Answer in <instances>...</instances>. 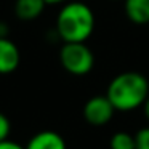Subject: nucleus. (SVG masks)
Here are the masks:
<instances>
[{"label": "nucleus", "instance_id": "4468645a", "mask_svg": "<svg viewBox=\"0 0 149 149\" xmlns=\"http://www.w3.org/2000/svg\"><path fill=\"white\" fill-rule=\"evenodd\" d=\"M66 2H69V0H45L47 5H59V3H66Z\"/></svg>", "mask_w": 149, "mask_h": 149}, {"label": "nucleus", "instance_id": "f257e3e1", "mask_svg": "<svg viewBox=\"0 0 149 149\" xmlns=\"http://www.w3.org/2000/svg\"><path fill=\"white\" fill-rule=\"evenodd\" d=\"M95 13L87 3L69 0L56 16V34L63 43L85 42L95 31Z\"/></svg>", "mask_w": 149, "mask_h": 149}, {"label": "nucleus", "instance_id": "ddd939ff", "mask_svg": "<svg viewBox=\"0 0 149 149\" xmlns=\"http://www.w3.org/2000/svg\"><path fill=\"white\" fill-rule=\"evenodd\" d=\"M143 114H144L146 120H148V122H149V96L146 98L144 104H143Z\"/></svg>", "mask_w": 149, "mask_h": 149}, {"label": "nucleus", "instance_id": "20e7f679", "mask_svg": "<svg viewBox=\"0 0 149 149\" xmlns=\"http://www.w3.org/2000/svg\"><path fill=\"white\" fill-rule=\"evenodd\" d=\"M116 114V107L109 101L106 95L91 96L84 106V119L91 127H104L112 120Z\"/></svg>", "mask_w": 149, "mask_h": 149}, {"label": "nucleus", "instance_id": "7ed1b4c3", "mask_svg": "<svg viewBox=\"0 0 149 149\" xmlns=\"http://www.w3.org/2000/svg\"><path fill=\"white\" fill-rule=\"evenodd\" d=\"M59 63L69 74L87 75L95 66V56L85 42L63 43L59 50Z\"/></svg>", "mask_w": 149, "mask_h": 149}, {"label": "nucleus", "instance_id": "f8f14e48", "mask_svg": "<svg viewBox=\"0 0 149 149\" xmlns=\"http://www.w3.org/2000/svg\"><path fill=\"white\" fill-rule=\"evenodd\" d=\"M0 149H26V148L18 144L16 141H11V139L8 138V139H5V141H0Z\"/></svg>", "mask_w": 149, "mask_h": 149}, {"label": "nucleus", "instance_id": "9d476101", "mask_svg": "<svg viewBox=\"0 0 149 149\" xmlns=\"http://www.w3.org/2000/svg\"><path fill=\"white\" fill-rule=\"evenodd\" d=\"M136 149H149V125L139 128L135 133Z\"/></svg>", "mask_w": 149, "mask_h": 149}, {"label": "nucleus", "instance_id": "f03ea898", "mask_svg": "<svg viewBox=\"0 0 149 149\" xmlns=\"http://www.w3.org/2000/svg\"><path fill=\"white\" fill-rule=\"evenodd\" d=\"M106 96L120 112H130L136 107H143L149 96V80L135 71L122 72L109 82Z\"/></svg>", "mask_w": 149, "mask_h": 149}, {"label": "nucleus", "instance_id": "6e6552de", "mask_svg": "<svg viewBox=\"0 0 149 149\" xmlns=\"http://www.w3.org/2000/svg\"><path fill=\"white\" fill-rule=\"evenodd\" d=\"M123 8L133 24H149V0H123Z\"/></svg>", "mask_w": 149, "mask_h": 149}, {"label": "nucleus", "instance_id": "9b49d317", "mask_svg": "<svg viewBox=\"0 0 149 149\" xmlns=\"http://www.w3.org/2000/svg\"><path fill=\"white\" fill-rule=\"evenodd\" d=\"M11 133V122L3 112H0V141H5L8 139Z\"/></svg>", "mask_w": 149, "mask_h": 149}, {"label": "nucleus", "instance_id": "0eeeda50", "mask_svg": "<svg viewBox=\"0 0 149 149\" xmlns=\"http://www.w3.org/2000/svg\"><path fill=\"white\" fill-rule=\"evenodd\" d=\"M45 7V0H16L15 15L21 21H34L43 13Z\"/></svg>", "mask_w": 149, "mask_h": 149}, {"label": "nucleus", "instance_id": "39448f33", "mask_svg": "<svg viewBox=\"0 0 149 149\" xmlns=\"http://www.w3.org/2000/svg\"><path fill=\"white\" fill-rule=\"evenodd\" d=\"M21 53L18 45L7 36H0V74H11L18 69Z\"/></svg>", "mask_w": 149, "mask_h": 149}, {"label": "nucleus", "instance_id": "423d86ee", "mask_svg": "<svg viewBox=\"0 0 149 149\" xmlns=\"http://www.w3.org/2000/svg\"><path fill=\"white\" fill-rule=\"evenodd\" d=\"M26 149H68L66 141L59 133L52 132V130H43L39 132L29 139Z\"/></svg>", "mask_w": 149, "mask_h": 149}, {"label": "nucleus", "instance_id": "1a4fd4ad", "mask_svg": "<svg viewBox=\"0 0 149 149\" xmlns=\"http://www.w3.org/2000/svg\"><path fill=\"white\" fill-rule=\"evenodd\" d=\"M111 149H136L135 135L128 132H116L109 141Z\"/></svg>", "mask_w": 149, "mask_h": 149}]
</instances>
